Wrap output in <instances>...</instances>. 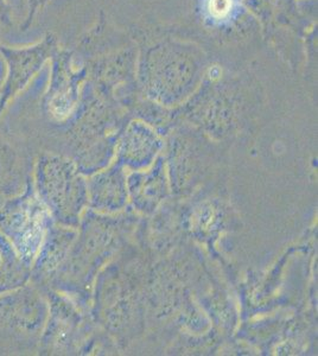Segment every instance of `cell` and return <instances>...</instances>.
Wrapping results in <instances>:
<instances>
[{
    "mask_svg": "<svg viewBox=\"0 0 318 356\" xmlns=\"http://www.w3.org/2000/svg\"><path fill=\"white\" fill-rule=\"evenodd\" d=\"M232 8H233V0H209V4H208L210 15L218 19L228 16Z\"/></svg>",
    "mask_w": 318,
    "mask_h": 356,
    "instance_id": "1",
    "label": "cell"
}]
</instances>
